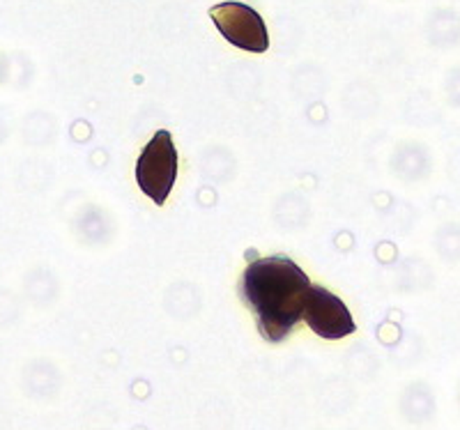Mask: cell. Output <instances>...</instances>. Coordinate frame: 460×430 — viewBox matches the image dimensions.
Listing matches in <instances>:
<instances>
[{"label": "cell", "mask_w": 460, "mask_h": 430, "mask_svg": "<svg viewBox=\"0 0 460 430\" xmlns=\"http://www.w3.org/2000/svg\"><path fill=\"white\" fill-rule=\"evenodd\" d=\"M311 288L309 276L286 256L253 258L240 281V297L256 315L258 331L267 343L290 336L304 318V302Z\"/></svg>", "instance_id": "obj_1"}, {"label": "cell", "mask_w": 460, "mask_h": 430, "mask_svg": "<svg viewBox=\"0 0 460 430\" xmlns=\"http://www.w3.org/2000/svg\"><path fill=\"white\" fill-rule=\"evenodd\" d=\"M178 178V150L171 132L162 129L143 147L137 162V182L152 203L164 205Z\"/></svg>", "instance_id": "obj_2"}, {"label": "cell", "mask_w": 460, "mask_h": 430, "mask_svg": "<svg viewBox=\"0 0 460 430\" xmlns=\"http://www.w3.org/2000/svg\"><path fill=\"white\" fill-rule=\"evenodd\" d=\"M209 16L215 26L219 28L221 35L228 39L233 47L244 48L252 53H262L270 48V35H267V26L262 22V16L258 14L253 7L244 5V3H219L209 10Z\"/></svg>", "instance_id": "obj_3"}, {"label": "cell", "mask_w": 460, "mask_h": 430, "mask_svg": "<svg viewBox=\"0 0 460 430\" xmlns=\"http://www.w3.org/2000/svg\"><path fill=\"white\" fill-rule=\"evenodd\" d=\"M304 320L320 338H330V341H339L343 336L355 334L357 329L343 299L336 297L323 285L314 284H311L306 302H304Z\"/></svg>", "instance_id": "obj_4"}]
</instances>
